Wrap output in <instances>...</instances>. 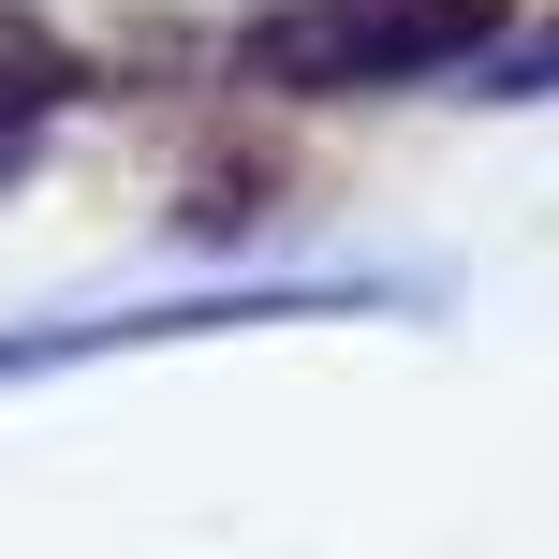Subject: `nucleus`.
<instances>
[{
    "label": "nucleus",
    "instance_id": "obj_1",
    "mask_svg": "<svg viewBox=\"0 0 559 559\" xmlns=\"http://www.w3.org/2000/svg\"><path fill=\"white\" fill-rule=\"evenodd\" d=\"M501 29V0H295V15L251 29V74L265 88H397V74H442Z\"/></svg>",
    "mask_w": 559,
    "mask_h": 559
},
{
    "label": "nucleus",
    "instance_id": "obj_2",
    "mask_svg": "<svg viewBox=\"0 0 559 559\" xmlns=\"http://www.w3.org/2000/svg\"><path fill=\"white\" fill-rule=\"evenodd\" d=\"M545 88H559V15H545V29H531V45H515V59H501V104H545Z\"/></svg>",
    "mask_w": 559,
    "mask_h": 559
}]
</instances>
